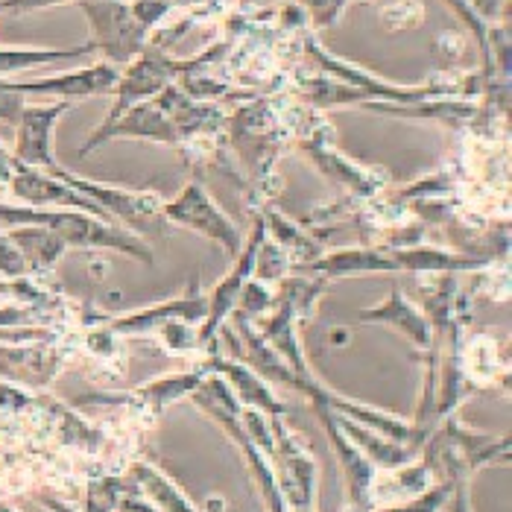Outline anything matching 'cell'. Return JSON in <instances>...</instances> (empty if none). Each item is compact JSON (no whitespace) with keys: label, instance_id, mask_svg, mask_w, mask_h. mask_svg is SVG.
Wrapping results in <instances>:
<instances>
[{"label":"cell","instance_id":"obj_27","mask_svg":"<svg viewBox=\"0 0 512 512\" xmlns=\"http://www.w3.org/2000/svg\"><path fill=\"white\" fill-rule=\"evenodd\" d=\"M36 404L50 416V422L56 425V431H59L65 445H77V448H85V451H97L103 445V434L94 431L91 425H85L71 407H65V404H59L53 398H36Z\"/></svg>","mask_w":512,"mask_h":512},{"label":"cell","instance_id":"obj_29","mask_svg":"<svg viewBox=\"0 0 512 512\" xmlns=\"http://www.w3.org/2000/svg\"><path fill=\"white\" fill-rule=\"evenodd\" d=\"M451 489H454V483L445 480L439 486H428L425 492L413 495L407 504H395V507H387V510L381 512H442L445 504H448V498H451Z\"/></svg>","mask_w":512,"mask_h":512},{"label":"cell","instance_id":"obj_33","mask_svg":"<svg viewBox=\"0 0 512 512\" xmlns=\"http://www.w3.org/2000/svg\"><path fill=\"white\" fill-rule=\"evenodd\" d=\"M27 407H36V398L15 387L12 381H0V410H27Z\"/></svg>","mask_w":512,"mask_h":512},{"label":"cell","instance_id":"obj_26","mask_svg":"<svg viewBox=\"0 0 512 512\" xmlns=\"http://www.w3.org/2000/svg\"><path fill=\"white\" fill-rule=\"evenodd\" d=\"M129 477L135 480V486L141 489L144 498H150L161 512H199L197 504L167 477L161 474L156 466L150 463H135L129 469Z\"/></svg>","mask_w":512,"mask_h":512},{"label":"cell","instance_id":"obj_9","mask_svg":"<svg viewBox=\"0 0 512 512\" xmlns=\"http://www.w3.org/2000/svg\"><path fill=\"white\" fill-rule=\"evenodd\" d=\"M331 126L328 123H316L305 132V138L299 141L302 153L314 161V167L325 176V179H334L340 188H346L352 199H372L378 197L384 188H387V173L384 170H375V167H366V164H357L352 158H346L334 144H331Z\"/></svg>","mask_w":512,"mask_h":512},{"label":"cell","instance_id":"obj_5","mask_svg":"<svg viewBox=\"0 0 512 512\" xmlns=\"http://www.w3.org/2000/svg\"><path fill=\"white\" fill-rule=\"evenodd\" d=\"M229 144L240 158L249 182L264 191L276 179V164L284 150V123L273 100H249L226 123Z\"/></svg>","mask_w":512,"mask_h":512},{"label":"cell","instance_id":"obj_23","mask_svg":"<svg viewBox=\"0 0 512 512\" xmlns=\"http://www.w3.org/2000/svg\"><path fill=\"white\" fill-rule=\"evenodd\" d=\"M91 53L94 50L88 41L77 47H0V79L36 71L44 65H56V62H79V59H88Z\"/></svg>","mask_w":512,"mask_h":512},{"label":"cell","instance_id":"obj_32","mask_svg":"<svg viewBox=\"0 0 512 512\" xmlns=\"http://www.w3.org/2000/svg\"><path fill=\"white\" fill-rule=\"evenodd\" d=\"M27 276V264L18 252V246L12 243L9 232L0 226V278Z\"/></svg>","mask_w":512,"mask_h":512},{"label":"cell","instance_id":"obj_28","mask_svg":"<svg viewBox=\"0 0 512 512\" xmlns=\"http://www.w3.org/2000/svg\"><path fill=\"white\" fill-rule=\"evenodd\" d=\"M135 486L132 477H97L88 483V498H85V512H115L123 492Z\"/></svg>","mask_w":512,"mask_h":512},{"label":"cell","instance_id":"obj_4","mask_svg":"<svg viewBox=\"0 0 512 512\" xmlns=\"http://www.w3.org/2000/svg\"><path fill=\"white\" fill-rule=\"evenodd\" d=\"M188 398L197 404L199 410H205L226 434L232 436V442L240 448V454H243L249 472H252L255 483H258V492H261V498H264L267 512H287L284 495H281V489H278L276 469H273L270 457L255 445V439L246 431L243 416H240V413H243V410H240V401H237V395L232 393L229 381H226L223 375H217V372H208V375L202 378V384H199L197 390L188 395Z\"/></svg>","mask_w":512,"mask_h":512},{"label":"cell","instance_id":"obj_19","mask_svg":"<svg viewBox=\"0 0 512 512\" xmlns=\"http://www.w3.org/2000/svg\"><path fill=\"white\" fill-rule=\"evenodd\" d=\"M62 369V352L44 343L9 346L0 343V381H18L30 387H47Z\"/></svg>","mask_w":512,"mask_h":512},{"label":"cell","instance_id":"obj_34","mask_svg":"<svg viewBox=\"0 0 512 512\" xmlns=\"http://www.w3.org/2000/svg\"><path fill=\"white\" fill-rule=\"evenodd\" d=\"M59 3H71V0H0V15H27Z\"/></svg>","mask_w":512,"mask_h":512},{"label":"cell","instance_id":"obj_3","mask_svg":"<svg viewBox=\"0 0 512 512\" xmlns=\"http://www.w3.org/2000/svg\"><path fill=\"white\" fill-rule=\"evenodd\" d=\"M226 50H229V44H214V47L202 50L194 59H173V56L164 50V44L147 41V47L120 71L118 85H115V91H112V97H115V100H112V109H109V115H106V120H103L97 129L112 126V123L118 118H123L132 106H138V103H144V100H153L158 91H164L167 85L179 82V79L188 77V74H199L205 65H211L214 59H220Z\"/></svg>","mask_w":512,"mask_h":512},{"label":"cell","instance_id":"obj_7","mask_svg":"<svg viewBox=\"0 0 512 512\" xmlns=\"http://www.w3.org/2000/svg\"><path fill=\"white\" fill-rule=\"evenodd\" d=\"M161 214H164L167 223H176L182 229H191L197 235L220 243L229 258H235L237 252H240V246H243L240 232H237V226L232 223V217L211 199L199 173L191 176V182L176 197L167 199L161 205Z\"/></svg>","mask_w":512,"mask_h":512},{"label":"cell","instance_id":"obj_35","mask_svg":"<svg viewBox=\"0 0 512 512\" xmlns=\"http://www.w3.org/2000/svg\"><path fill=\"white\" fill-rule=\"evenodd\" d=\"M9 173H12V156L0 144V182H9Z\"/></svg>","mask_w":512,"mask_h":512},{"label":"cell","instance_id":"obj_16","mask_svg":"<svg viewBox=\"0 0 512 512\" xmlns=\"http://www.w3.org/2000/svg\"><path fill=\"white\" fill-rule=\"evenodd\" d=\"M9 191L21 202L27 205H56V208H77L85 211L91 217H100L106 223H115L97 202H91L88 197H82L79 191H74L71 185H65L62 179L44 173V170H33V167H24L12 158V173H9Z\"/></svg>","mask_w":512,"mask_h":512},{"label":"cell","instance_id":"obj_8","mask_svg":"<svg viewBox=\"0 0 512 512\" xmlns=\"http://www.w3.org/2000/svg\"><path fill=\"white\" fill-rule=\"evenodd\" d=\"M334 390L322 387L319 393L311 395V407H314L316 419L322 422L328 442L340 460V472L346 480V510L349 512H369L372 510V492H375V477L378 469L369 463V457L357 448L349 436L343 434L340 422H337V413L331 410V401H334Z\"/></svg>","mask_w":512,"mask_h":512},{"label":"cell","instance_id":"obj_18","mask_svg":"<svg viewBox=\"0 0 512 512\" xmlns=\"http://www.w3.org/2000/svg\"><path fill=\"white\" fill-rule=\"evenodd\" d=\"M393 261L398 264V273H410V276H460V273H474L489 267L486 261L474 258V255H463L457 249H442V246H431V243H410V246H387Z\"/></svg>","mask_w":512,"mask_h":512},{"label":"cell","instance_id":"obj_20","mask_svg":"<svg viewBox=\"0 0 512 512\" xmlns=\"http://www.w3.org/2000/svg\"><path fill=\"white\" fill-rule=\"evenodd\" d=\"M205 363H208L211 372H217V375H223L229 381V387L237 395V401H243L246 407H255L261 413H270L273 419H284L287 404L278 401V395L270 390V381H264L252 366L220 355H211Z\"/></svg>","mask_w":512,"mask_h":512},{"label":"cell","instance_id":"obj_6","mask_svg":"<svg viewBox=\"0 0 512 512\" xmlns=\"http://www.w3.org/2000/svg\"><path fill=\"white\" fill-rule=\"evenodd\" d=\"M56 179H62L65 185H71L82 197L97 202L112 220H123L129 229L141 232V235H164L167 232V220L161 214L164 199L158 194H144V191H126L115 185H103V182H91L85 176H77L71 170H65L62 164L50 173Z\"/></svg>","mask_w":512,"mask_h":512},{"label":"cell","instance_id":"obj_30","mask_svg":"<svg viewBox=\"0 0 512 512\" xmlns=\"http://www.w3.org/2000/svg\"><path fill=\"white\" fill-rule=\"evenodd\" d=\"M273 302H276V299L267 293V287H264L261 281L249 278V281L243 284V290H240V299H237L235 311H240V314L246 316H261Z\"/></svg>","mask_w":512,"mask_h":512},{"label":"cell","instance_id":"obj_25","mask_svg":"<svg viewBox=\"0 0 512 512\" xmlns=\"http://www.w3.org/2000/svg\"><path fill=\"white\" fill-rule=\"evenodd\" d=\"M47 276H15V278H0V296H9L12 305H24V308H36L41 314L56 316L65 308V296L62 290L44 281Z\"/></svg>","mask_w":512,"mask_h":512},{"label":"cell","instance_id":"obj_2","mask_svg":"<svg viewBox=\"0 0 512 512\" xmlns=\"http://www.w3.org/2000/svg\"><path fill=\"white\" fill-rule=\"evenodd\" d=\"M0 226H44L65 240L68 249H103L120 252L126 258H135L141 264H153V249L126 229L115 223H106L100 217H91L77 208H50V205H3L0 202Z\"/></svg>","mask_w":512,"mask_h":512},{"label":"cell","instance_id":"obj_10","mask_svg":"<svg viewBox=\"0 0 512 512\" xmlns=\"http://www.w3.org/2000/svg\"><path fill=\"white\" fill-rule=\"evenodd\" d=\"M267 235H270V232H267V223H264V217L258 214V217H255V226H252V235H249V240L240 246V252L235 255V267L220 278L217 287L208 293V314L199 322L197 331L199 349H208V346L217 340V331L223 328V322H226V319L232 316V311L237 308V299H240L243 284L255 276L258 249L264 246Z\"/></svg>","mask_w":512,"mask_h":512},{"label":"cell","instance_id":"obj_31","mask_svg":"<svg viewBox=\"0 0 512 512\" xmlns=\"http://www.w3.org/2000/svg\"><path fill=\"white\" fill-rule=\"evenodd\" d=\"M296 3L305 9V15H311L314 27H334L352 0H296Z\"/></svg>","mask_w":512,"mask_h":512},{"label":"cell","instance_id":"obj_24","mask_svg":"<svg viewBox=\"0 0 512 512\" xmlns=\"http://www.w3.org/2000/svg\"><path fill=\"white\" fill-rule=\"evenodd\" d=\"M261 217L267 223V232H273L278 237V246H284L281 252H284L287 264H293L296 270L308 267L311 261H316L322 255V246L316 243L314 237L308 235L302 226H296L293 220H287L284 214H278L276 208L264 205L261 208Z\"/></svg>","mask_w":512,"mask_h":512},{"label":"cell","instance_id":"obj_21","mask_svg":"<svg viewBox=\"0 0 512 512\" xmlns=\"http://www.w3.org/2000/svg\"><path fill=\"white\" fill-rule=\"evenodd\" d=\"M208 372H211L208 363H202V366L191 369V372H182V375H164V378H156V381H150V384L132 390L129 395L112 398V401L132 404V407H138V410H150V413L156 416L161 410H167L170 404H176V401H182V398H188V395L194 393Z\"/></svg>","mask_w":512,"mask_h":512},{"label":"cell","instance_id":"obj_15","mask_svg":"<svg viewBox=\"0 0 512 512\" xmlns=\"http://www.w3.org/2000/svg\"><path fill=\"white\" fill-rule=\"evenodd\" d=\"M208 314V293L199 290V281L191 284L188 293H182L179 299H170V302H158L150 308H141V311H132V314L123 316H106L103 322V334H120V337H129V334H147V331H158L164 325H173V322H188V325H199Z\"/></svg>","mask_w":512,"mask_h":512},{"label":"cell","instance_id":"obj_14","mask_svg":"<svg viewBox=\"0 0 512 512\" xmlns=\"http://www.w3.org/2000/svg\"><path fill=\"white\" fill-rule=\"evenodd\" d=\"M71 109V100H56V103H39V106H24L21 118L15 123L18 141L12 158L24 167L53 173L59 161L53 156V129L62 120V115Z\"/></svg>","mask_w":512,"mask_h":512},{"label":"cell","instance_id":"obj_17","mask_svg":"<svg viewBox=\"0 0 512 512\" xmlns=\"http://www.w3.org/2000/svg\"><path fill=\"white\" fill-rule=\"evenodd\" d=\"M299 273L305 276L337 281L349 276H372V273H398V264L393 261L387 246H355V249H337V252H322L308 267Z\"/></svg>","mask_w":512,"mask_h":512},{"label":"cell","instance_id":"obj_22","mask_svg":"<svg viewBox=\"0 0 512 512\" xmlns=\"http://www.w3.org/2000/svg\"><path fill=\"white\" fill-rule=\"evenodd\" d=\"M6 232L18 246V252L27 264V273H33V276H50L53 267L62 261V255L68 252L65 240L44 226H15Z\"/></svg>","mask_w":512,"mask_h":512},{"label":"cell","instance_id":"obj_1","mask_svg":"<svg viewBox=\"0 0 512 512\" xmlns=\"http://www.w3.org/2000/svg\"><path fill=\"white\" fill-rule=\"evenodd\" d=\"M88 18L91 50L123 71L153 39L156 27L173 12L167 0H77Z\"/></svg>","mask_w":512,"mask_h":512},{"label":"cell","instance_id":"obj_12","mask_svg":"<svg viewBox=\"0 0 512 512\" xmlns=\"http://www.w3.org/2000/svg\"><path fill=\"white\" fill-rule=\"evenodd\" d=\"M357 109L375 112V115H387V118H428L439 120L451 129H469V132H480V129H492L495 126V115L486 103H472L469 97H431V100H416V103H363Z\"/></svg>","mask_w":512,"mask_h":512},{"label":"cell","instance_id":"obj_11","mask_svg":"<svg viewBox=\"0 0 512 512\" xmlns=\"http://www.w3.org/2000/svg\"><path fill=\"white\" fill-rule=\"evenodd\" d=\"M273 442L278 463V489L284 495V504L293 512H316V460L308 445L293 434L284 419H273Z\"/></svg>","mask_w":512,"mask_h":512},{"label":"cell","instance_id":"obj_36","mask_svg":"<svg viewBox=\"0 0 512 512\" xmlns=\"http://www.w3.org/2000/svg\"><path fill=\"white\" fill-rule=\"evenodd\" d=\"M0 512H15V510H12L9 504H3V501H0Z\"/></svg>","mask_w":512,"mask_h":512},{"label":"cell","instance_id":"obj_13","mask_svg":"<svg viewBox=\"0 0 512 512\" xmlns=\"http://www.w3.org/2000/svg\"><path fill=\"white\" fill-rule=\"evenodd\" d=\"M120 71L109 62H97L79 71L56 74L41 79H0L3 88L24 94V97H59V100H85V97H103L112 94L118 85Z\"/></svg>","mask_w":512,"mask_h":512}]
</instances>
